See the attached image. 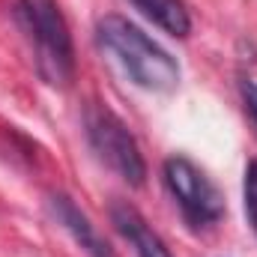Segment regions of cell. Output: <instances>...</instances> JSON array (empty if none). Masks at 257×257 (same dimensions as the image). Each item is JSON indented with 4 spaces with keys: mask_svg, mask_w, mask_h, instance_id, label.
<instances>
[{
    "mask_svg": "<svg viewBox=\"0 0 257 257\" xmlns=\"http://www.w3.org/2000/svg\"><path fill=\"white\" fill-rule=\"evenodd\" d=\"M99 45L114 54V60L123 66L132 84L150 93H171L180 84V66L177 60L153 42L138 24H132L123 15H105L96 24Z\"/></svg>",
    "mask_w": 257,
    "mask_h": 257,
    "instance_id": "obj_1",
    "label": "cell"
},
{
    "mask_svg": "<svg viewBox=\"0 0 257 257\" xmlns=\"http://www.w3.org/2000/svg\"><path fill=\"white\" fill-rule=\"evenodd\" d=\"M15 18L33 45L36 69L51 87H66L75 78V48L63 12L54 0H15Z\"/></svg>",
    "mask_w": 257,
    "mask_h": 257,
    "instance_id": "obj_2",
    "label": "cell"
},
{
    "mask_svg": "<svg viewBox=\"0 0 257 257\" xmlns=\"http://www.w3.org/2000/svg\"><path fill=\"white\" fill-rule=\"evenodd\" d=\"M84 126H87V141H90L93 153L117 177H123L128 186H141L144 177H147V165H144L141 147L132 138L126 123L114 111H108L102 105H93L84 114Z\"/></svg>",
    "mask_w": 257,
    "mask_h": 257,
    "instance_id": "obj_3",
    "label": "cell"
},
{
    "mask_svg": "<svg viewBox=\"0 0 257 257\" xmlns=\"http://www.w3.org/2000/svg\"><path fill=\"white\" fill-rule=\"evenodd\" d=\"M165 183L174 194L183 218L192 227H209L224 215V197L215 183L186 156H171L165 162Z\"/></svg>",
    "mask_w": 257,
    "mask_h": 257,
    "instance_id": "obj_4",
    "label": "cell"
},
{
    "mask_svg": "<svg viewBox=\"0 0 257 257\" xmlns=\"http://www.w3.org/2000/svg\"><path fill=\"white\" fill-rule=\"evenodd\" d=\"M48 209L54 215V221L63 227L66 233L75 239V245H81V251L87 257H114L111 245L102 239V233L93 227V221L75 206V200L69 194H48Z\"/></svg>",
    "mask_w": 257,
    "mask_h": 257,
    "instance_id": "obj_5",
    "label": "cell"
},
{
    "mask_svg": "<svg viewBox=\"0 0 257 257\" xmlns=\"http://www.w3.org/2000/svg\"><path fill=\"white\" fill-rule=\"evenodd\" d=\"M111 221L117 224V230L123 233V239L135 248L138 257H171V251L165 248V242L150 230V224L144 221V215H141L135 206H128V203H114Z\"/></svg>",
    "mask_w": 257,
    "mask_h": 257,
    "instance_id": "obj_6",
    "label": "cell"
},
{
    "mask_svg": "<svg viewBox=\"0 0 257 257\" xmlns=\"http://www.w3.org/2000/svg\"><path fill=\"white\" fill-rule=\"evenodd\" d=\"M132 6L171 36L183 39L192 30V15H189L183 0H132Z\"/></svg>",
    "mask_w": 257,
    "mask_h": 257,
    "instance_id": "obj_7",
    "label": "cell"
},
{
    "mask_svg": "<svg viewBox=\"0 0 257 257\" xmlns=\"http://www.w3.org/2000/svg\"><path fill=\"white\" fill-rule=\"evenodd\" d=\"M245 212H248V221L257 233V159L245 171Z\"/></svg>",
    "mask_w": 257,
    "mask_h": 257,
    "instance_id": "obj_8",
    "label": "cell"
},
{
    "mask_svg": "<svg viewBox=\"0 0 257 257\" xmlns=\"http://www.w3.org/2000/svg\"><path fill=\"white\" fill-rule=\"evenodd\" d=\"M242 99H245V105H248V111H251V117L257 123V81H245L242 84Z\"/></svg>",
    "mask_w": 257,
    "mask_h": 257,
    "instance_id": "obj_9",
    "label": "cell"
}]
</instances>
